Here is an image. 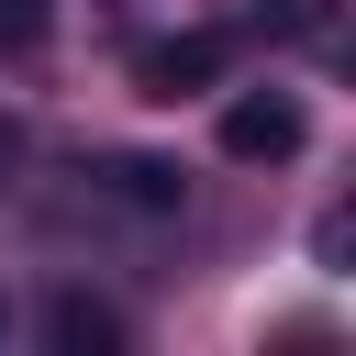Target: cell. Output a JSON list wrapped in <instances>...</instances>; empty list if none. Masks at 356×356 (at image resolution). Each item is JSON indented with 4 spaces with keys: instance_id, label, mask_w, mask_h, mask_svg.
Wrapping results in <instances>:
<instances>
[{
    "instance_id": "1",
    "label": "cell",
    "mask_w": 356,
    "mask_h": 356,
    "mask_svg": "<svg viewBox=\"0 0 356 356\" xmlns=\"http://www.w3.org/2000/svg\"><path fill=\"white\" fill-rule=\"evenodd\" d=\"M234 67V33H167V44H134V89L145 100H189Z\"/></svg>"
},
{
    "instance_id": "2",
    "label": "cell",
    "mask_w": 356,
    "mask_h": 356,
    "mask_svg": "<svg viewBox=\"0 0 356 356\" xmlns=\"http://www.w3.org/2000/svg\"><path fill=\"white\" fill-rule=\"evenodd\" d=\"M300 134H312V111H300L289 89H245V100L222 111V156H245V167H267V156H300Z\"/></svg>"
},
{
    "instance_id": "3",
    "label": "cell",
    "mask_w": 356,
    "mask_h": 356,
    "mask_svg": "<svg viewBox=\"0 0 356 356\" xmlns=\"http://www.w3.org/2000/svg\"><path fill=\"white\" fill-rule=\"evenodd\" d=\"M44 334H56L67 356H100V345H122V312H111V300H89V289H67V300L44 312Z\"/></svg>"
},
{
    "instance_id": "4",
    "label": "cell",
    "mask_w": 356,
    "mask_h": 356,
    "mask_svg": "<svg viewBox=\"0 0 356 356\" xmlns=\"http://www.w3.org/2000/svg\"><path fill=\"white\" fill-rule=\"evenodd\" d=\"M44 33H56V0H0V56H22Z\"/></svg>"
},
{
    "instance_id": "5",
    "label": "cell",
    "mask_w": 356,
    "mask_h": 356,
    "mask_svg": "<svg viewBox=\"0 0 356 356\" xmlns=\"http://www.w3.org/2000/svg\"><path fill=\"white\" fill-rule=\"evenodd\" d=\"M0 167H11V122H0Z\"/></svg>"
},
{
    "instance_id": "6",
    "label": "cell",
    "mask_w": 356,
    "mask_h": 356,
    "mask_svg": "<svg viewBox=\"0 0 356 356\" xmlns=\"http://www.w3.org/2000/svg\"><path fill=\"white\" fill-rule=\"evenodd\" d=\"M0 334H11V300H0Z\"/></svg>"
}]
</instances>
